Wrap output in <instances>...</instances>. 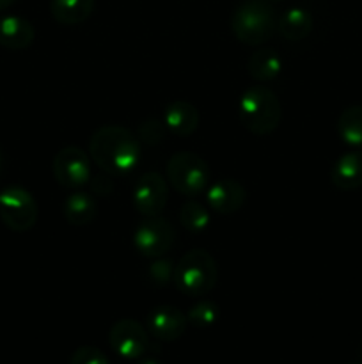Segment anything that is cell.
Masks as SVG:
<instances>
[{
    "mask_svg": "<svg viewBox=\"0 0 362 364\" xmlns=\"http://www.w3.org/2000/svg\"><path fill=\"white\" fill-rule=\"evenodd\" d=\"M141 151L137 135L119 124L98 128L89 141V156L109 174L131 173L141 162Z\"/></svg>",
    "mask_w": 362,
    "mask_h": 364,
    "instance_id": "1",
    "label": "cell"
},
{
    "mask_svg": "<svg viewBox=\"0 0 362 364\" xmlns=\"http://www.w3.org/2000/svg\"><path fill=\"white\" fill-rule=\"evenodd\" d=\"M238 119L251 134L270 135L279 128L283 107L275 92L265 84L248 87L238 102Z\"/></svg>",
    "mask_w": 362,
    "mask_h": 364,
    "instance_id": "2",
    "label": "cell"
},
{
    "mask_svg": "<svg viewBox=\"0 0 362 364\" xmlns=\"http://www.w3.org/2000/svg\"><path fill=\"white\" fill-rule=\"evenodd\" d=\"M277 28V16L268 0H245L231 16L234 38L248 46H259L272 38Z\"/></svg>",
    "mask_w": 362,
    "mask_h": 364,
    "instance_id": "3",
    "label": "cell"
},
{
    "mask_svg": "<svg viewBox=\"0 0 362 364\" xmlns=\"http://www.w3.org/2000/svg\"><path fill=\"white\" fill-rule=\"evenodd\" d=\"M219 281V265L204 249L185 252L174 270V284L188 297L208 295Z\"/></svg>",
    "mask_w": 362,
    "mask_h": 364,
    "instance_id": "4",
    "label": "cell"
},
{
    "mask_svg": "<svg viewBox=\"0 0 362 364\" xmlns=\"http://www.w3.org/2000/svg\"><path fill=\"white\" fill-rule=\"evenodd\" d=\"M167 180L177 194L195 198L209 185L208 164L192 151H177L167 162Z\"/></svg>",
    "mask_w": 362,
    "mask_h": 364,
    "instance_id": "5",
    "label": "cell"
},
{
    "mask_svg": "<svg viewBox=\"0 0 362 364\" xmlns=\"http://www.w3.org/2000/svg\"><path fill=\"white\" fill-rule=\"evenodd\" d=\"M38 203L23 187H7L0 192V219L16 233L32 230L38 223Z\"/></svg>",
    "mask_w": 362,
    "mask_h": 364,
    "instance_id": "6",
    "label": "cell"
},
{
    "mask_svg": "<svg viewBox=\"0 0 362 364\" xmlns=\"http://www.w3.org/2000/svg\"><path fill=\"white\" fill-rule=\"evenodd\" d=\"M176 240V231L167 219L160 217H146L133 233V245L137 252L144 258H162L172 249Z\"/></svg>",
    "mask_w": 362,
    "mask_h": 364,
    "instance_id": "7",
    "label": "cell"
},
{
    "mask_svg": "<svg viewBox=\"0 0 362 364\" xmlns=\"http://www.w3.org/2000/svg\"><path fill=\"white\" fill-rule=\"evenodd\" d=\"M52 173L60 187L77 191L91 181V159L77 146H67L53 156Z\"/></svg>",
    "mask_w": 362,
    "mask_h": 364,
    "instance_id": "8",
    "label": "cell"
},
{
    "mask_svg": "<svg viewBox=\"0 0 362 364\" xmlns=\"http://www.w3.org/2000/svg\"><path fill=\"white\" fill-rule=\"evenodd\" d=\"M169 201L165 178L156 171H148L133 187V206L142 217H160Z\"/></svg>",
    "mask_w": 362,
    "mask_h": 364,
    "instance_id": "9",
    "label": "cell"
},
{
    "mask_svg": "<svg viewBox=\"0 0 362 364\" xmlns=\"http://www.w3.org/2000/svg\"><path fill=\"white\" fill-rule=\"evenodd\" d=\"M109 343L117 355L135 361L149 350V334L137 320L123 318L110 327Z\"/></svg>",
    "mask_w": 362,
    "mask_h": 364,
    "instance_id": "10",
    "label": "cell"
},
{
    "mask_svg": "<svg viewBox=\"0 0 362 364\" xmlns=\"http://www.w3.org/2000/svg\"><path fill=\"white\" fill-rule=\"evenodd\" d=\"M247 199V191L236 180H216L206 188V203L209 208L222 215L240 212Z\"/></svg>",
    "mask_w": 362,
    "mask_h": 364,
    "instance_id": "11",
    "label": "cell"
},
{
    "mask_svg": "<svg viewBox=\"0 0 362 364\" xmlns=\"http://www.w3.org/2000/svg\"><path fill=\"white\" fill-rule=\"evenodd\" d=\"M188 318L174 306H158L148 315V331L160 341H176L187 331Z\"/></svg>",
    "mask_w": 362,
    "mask_h": 364,
    "instance_id": "12",
    "label": "cell"
},
{
    "mask_svg": "<svg viewBox=\"0 0 362 364\" xmlns=\"http://www.w3.org/2000/svg\"><path fill=\"white\" fill-rule=\"evenodd\" d=\"M199 110L185 100H176L165 107L163 114V124L169 132L177 137H190L199 128Z\"/></svg>",
    "mask_w": 362,
    "mask_h": 364,
    "instance_id": "13",
    "label": "cell"
},
{
    "mask_svg": "<svg viewBox=\"0 0 362 364\" xmlns=\"http://www.w3.org/2000/svg\"><path fill=\"white\" fill-rule=\"evenodd\" d=\"M334 187L343 192L362 187V151H348L341 155L330 171Z\"/></svg>",
    "mask_w": 362,
    "mask_h": 364,
    "instance_id": "14",
    "label": "cell"
},
{
    "mask_svg": "<svg viewBox=\"0 0 362 364\" xmlns=\"http://www.w3.org/2000/svg\"><path fill=\"white\" fill-rule=\"evenodd\" d=\"M34 39L35 31L28 20L16 14L0 18V46L7 50H25Z\"/></svg>",
    "mask_w": 362,
    "mask_h": 364,
    "instance_id": "15",
    "label": "cell"
},
{
    "mask_svg": "<svg viewBox=\"0 0 362 364\" xmlns=\"http://www.w3.org/2000/svg\"><path fill=\"white\" fill-rule=\"evenodd\" d=\"M62 212L67 223L73 226H87L96 219L98 203L89 192L75 191L73 194L64 199Z\"/></svg>",
    "mask_w": 362,
    "mask_h": 364,
    "instance_id": "16",
    "label": "cell"
},
{
    "mask_svg": "<svg viewBox=\"0 0 362 364\" xmlns=\"http://www.w3.org/2000/svg\"><path fill=\"white\" fill-rule=\"evenodd\" d=\"M94 6L96 0H52L50 13L57 23L73 27L84 23L92 14Z\"/></svg>",
    "mask_w": 362,
    "mask_h": 364,
    "instance_id": "17",
    "label": "cell"
},
{
    "mask_svg": "<svg viewBox=\"0 0 362 364\" xmlns=\"http://www.w3.org/2000/svg\"><path fill=\"white\" fill-rule=\"evenodd\" d=\"M277 31L287 41H300L312 31V16L304 7H290L277 20Z\"/></svg>",
    "mask_w": 362,
    "mask_h": 364,
    "instance_id": "18",
    "label": "cell"
},
{
    "mask_svg": "<svg viewBox=\"0 0 362 364\" xmlns=\"http://www.w3.org/2000/svg\"><path fill=\"white\" fill-rule=\"evenodd\" d=\"M247 70L254 80L265 84L279 77L283 71V59L273 48H259L248 57Z\"/></svg>",
    "mask_w": 362,
    "mask_h": 364,
    "instance_id": "19",
    "label": "cell"
},
{
    "mask_svg": "<svg viewBox=\"0 0 362 364\" xmlns=\"http://www.w3.org/2000/svg\"><path fill=\"white\" fill-rule=\"evenodd\" d=\"M337 134L344 144L362 148V105H351L337 119Z\"/></svg>",
    "mask_w": 362,
    "mask_h": 364,
    "instance_id": "20",
    "label": "cell"
},
{
    "mask_svg": "<svg viewBox=\"0 0 362 364\" xmlns=\"http://www.w3.org/2000/svg\"><path fill=\"white\" fill-rule=\"evenodd\" d=\"M209 220H212V215H209L208 208L199 201L188 199L181 205L180 223L188 233H201L209 226Z\"/></svg>",
    "mask_w": 362,
    "mask_h": 364,
    "instance_id": "21",
    "label": "cell"
},
{
    "mask_svg": "<svg viewBox=\"0 0 362 364\" xmlns=\"http://www.w3.org/2000/svg\"><path fill=\"white\" fill-rule=\"evenodd\" d=\"M188 322L199 329L215 326L216 320L220 318V308L213 301H199L190 308L187 315Z\"/></svg>",
    "mask_w": 362,
    "mask_h": 364,
    "instance_id": "22",
    "label": "cell"
},
{
    "mask_svg": "<svg viewBox=\"0 0 362 364\" xmlns=\"http://www.w3.org/2000/svg\"><path fill=\"white\" fill-rule=\"evenodd\" d=\"M174 270H176V265H174V262L170 258H165V256L155 258L148 269L149 281L155 287H167V284L174 283Z\"/></svg>",
    "mask_w": 362,
    "mask_h": 364,
    "instance_id": "23",
    "label": "cell"
},
{
    "mask_svg": "<svg viewBox=\"0 0 362 364\" xmlns=\"http://www.w3.org/2000/svg\"><path fill=\"white\" fill-rule=\"evenodd\" d=\"M70 364H110V361L99 348L85 345L73 352Z\"/></svg>",
    "mask_w": 362,
    "mask_h": 364,
    "instance_id": "24",
    "label": "cell"
},
{
    "mask_svg": "<svg viewBox=\"0 0 362 364\" xmlns=\"http://www.w3.org/2000/svg\"><path fill=\"white\" fill-rule=\"evenodd\" d=\"M165 135V124L156 119H148L138 128V141L148 142V144H160Z\"/></svg>",
    "mask_w": 362,
    "mask_h": 364,
    "instance_id": "25",
    "label": "cell"
},
{
    "mask_svg": "<svg viewBox=\"0 0 362 364\" xmlns=\"http://www.w3.org/2000/svg\"><path fill=\"white\" fill-rule=\"evenodd\" d=\"M91 188L96 192L98 196H106L112 192L114 185H112V180H110L109 173H103V174H98V176L91 178Z\"/></svg>",
    "mask_w": 362,
    "mask_h": 364,
    "instance_id": "26",
    "label": "cell"
},
{
    "mask_svg": "<svg viewBox=\"0 0 362 364\" xmlns=\"http://www.w3.org/2000/svg\"><path fill=\"white\" fill-rule=\"evenodd\" d=\"M16 2V0H0V11L7 9L9 6H13V4Z\"/></svg>",
    "mask_w": 362,
    "mask_h": 364,
    "instance_id": "27",
    "label": "cell"
},
{
    "mask_svg": "<svg viewBox=\"0 0 362 364\" xmlns=\"http://www.w3.org/2000/svg\"><path fill=\"white\" fill-rule=\"evenodd\" d=\"M138 364H162V363H160L156 358H146V359H142Z\"/></svg>",
    "mask_w": 362,
    "mask_h": 364,
    "instance_id": "28",
    "label": "cell"
},
{
    "mask_svg": "<svg viewBox=\"0 0 362 364\" xmlns=\"http://www.w3.org/2000/svg\"><path fill=\"white\" fill-rule=\"evenodd\" d=\"M2 167H4V156H2V151H0V173H2Z\"/></svg>",
    "mask_w": 362,
    "mask_h": 364,
    "instance_id": "29",
    "label": "cell"
},
{
    "mask_svg": "<svg viewBox=\"0 0 362 364\" xmlns=\"http://www.w3.org/2000/svg\"><path fill=\"white\" fill-rule=\"evenodd\" d=\"M268 2H280V0H268Z\"/></svg>",
    "mask_w": 362,
    "mask_h": 364,
    "instance_id": "30",
    "label": "cell"
},
{
    "mask_svg": "<svg viewBox=\"0 0 362 364\" xmlns=\"http://www.w3.org/2000/svg\"><path fill=\"white\" fill-rule=\"evenodd\" d=\"M361 359H362V347H361Z\"/></svg>",
    "mask_w": 362,
    "mask_h": 364,
    "instance_id": "31",
    "label": "cell"
},
{
    "mask_svg": "<svg viewBox=\"0 0 362 364\" xmlns=\"http://www.w3.org/2000/svg\"><path fill=\"white\" fill-rule=\"evenodd\" d=\"M353 364H362V363H353Z\"/></svg>",
    "mask_w": 362,
    "mask_h": 364,
    "instance_id": "32",
    "label": "cell"
}]
</instances>
